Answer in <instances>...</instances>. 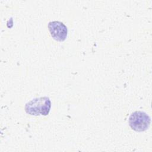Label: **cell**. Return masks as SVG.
<instances>
[{"instance_id": "obj_2", "label": "cell", "mask_w": 152, "mask_h": 152, "mask_svg": "<svg viewBox=\"0 0 152 152\" xmlns=\"http://www.w3.org/2000/svg\"><path fill=\"white\" fill-rule=\"evenodd\" d=\"M150 118L145 112L135 111L129 118V124L132 129L142 132L147 130L150 124Z\"/></svg>"}, {"instance_id": "obj_3", "label": "cell", "mask_w": 152, "mask_h": 152, "mask_svg": "<svg viewBox=\"0 0 152 152\" xmlns=\"http://www.w3.org/2000/svg\"><path fill=\"white\" fill-rule=\"evenodd\" d=\"M48 28L52 38L55 40L64 41L68 34V29L66 26L62 22L54 21L48 24Z\"/></svg>"}, {"instance_id": "obj_1", "label": "cell", "mask_w": 152, "mask_h": 152, "mask_svg": "<svg viewBox=\"0 0 152 152\" xmlns=\"http://www.w3.org/2000/svg\"><path fill=\"white\" fill-rule=\"evenodd\" d=\"M51 107L50 99L46 96L35 98L26 104L25 110L27 113L38 116H46L49 114Z\"/></svg>"}]
</instances>
